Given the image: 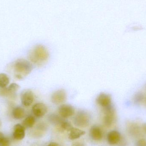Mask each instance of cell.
Masks as SVG:
<instances>
[{"label":"cell","mask_w":146,"mask_h":146,"mask_svg":"<svg viewBox=\"0 0 146 146\" xmlns=\"http://www.w3.org/2000/svg\"><path fill=\"white\" fill-rule=\"evenodd\" d=\"M1 120H0V127H1Z\"/></svg>","instance_id":"83f0119b"},{"label":"cell","mask_w":146,"mask_h":146,"mask_svg":"<svg viewBox=\"0 0 146 146\" xmlns=\"http://www.w3.org/2000/svg\"><path fill=\"white\" fill-rule=\"evenodd\" d=\"M90 133L91 137L94 140L100 141L103 138V132L98 126H93L90 129Z\"/></svg>","instance_id":"4fadbf2b"},{"label":"cell","mask_w":146,"mask_h":146,"mask_svg":"<svg viewBox=\"0 0 146 146\" xmlns=\"http://www.w3.org/2000/svg\"><path fill=\"white\" fill-rule=\"evenodd\" d=\"M60 126L63 130L69 131V132L71 131V129H72L73 127L71 123H70L69 122L65 121V120H64V121L61 123V124L60 125Z\"/></svg>","instance_id":"ffe728a7"},{"label":"cell","mask_w":146,"mask_h":146,"mask_svg":"<svg viewBox=\"0 0 146 146\" xmlns=\"http://www.w3.org/2000/svg\"><path fill=\"white\" fill-rule=\"evenodd\" d=\"M66 92L63 89L56 90L52 94L51 96V102L55 104H62L66 101Z\"/></svg>","instance_id":"5b68a950"},{"label":"cell","mask_w":146,"mask_h":146,"mask_svg":"<svg viewBox=\"0 0 146 146\" xmlns=\"http://www.w3.org/2000/svg\"><path fill=\"white\" fill-rule=\"evenodd\" d=\"M13 68L15 77L19 80H22L31 72L33 66L29 61L19 59L15 62Z\"/></svg>","instance_id":"7a4b0ae2"},{"label":"cell","mask_w":146,"mask_h":146,"mask_svg":"<svg viewBox=\"0 0 146 146\" xmlns=\"http://www.w3.org/2000/svg\"><path fill=\"white\" fill-rule=\"evenodd\" d=\"M46 146H60L57 143L55 142H51L50 144H49L48 145Z\"/></svg>","instance_id":"cb8c5ba5"},{"label":"cell","mask_w":146,"mask_h":146,"mask_svg":"<svg viewBox=\"0 0 146 146\" xmlns=\"http://www.w3.org/2000/svg\"><path fill=\"white\" fill-rule=\"evenodd\" d=\"M145 94L142 92H137L133 97V102L135 104H140L145 100Z\"/></svg>","instance_id":"ac0fdd59"},{"label":"cell","mask_w":146,"mask_h":146,"mask_svg":"<svg viewBox=\"0 0 146 146\" xmlns=\"http://www.w3.org/2000/svg\"><path fill=\"white\" fill-rule=\"evenodd\" d=\"M137 146H146V140L145 139H141L137 141Z\"/></svg>","instance_id":"7402d4cb"},{"label":"cell","mask_w":146,"mask_h":146,"mask_svg":"<svg viewBox=\"0 0 146 146\" xmlns=\"http://www.w3.org/2000/svg\"><path fill=\"white\" fill-rule=\"evenodd\" d=\"M33 113L37 117H43L48 111V108L43 103H38L35 104L32 108Z\"/></svg>","instance_id":"9c48e42d"},{"label":"cell","mask_w":146,"mask_h":146,"mask_svg":"<svg viewBox=\"0 0 146 146\" xmlns=\"http://www.w3.org/2000/svg\"><path fill=\"white\" fill-rule=\"evenodd\" d=\"M10 142L8 139L3 137L0 140V146H9Z\"/></svg>","instance_id":"44dd1931"},{"label":"cell","mask_w":146,"mask_h":146,"mask_svg":"<svg viewBox=\"0 0 146 146\" xmlns=\"http://www.w3.org/2000/svg\"><path fill=\"white\" fill-rule=\"evenodd\" d=\"M35 118L32 115L27 117L22 123L23 127L26 128H30L32 127L35 124Z\"/></svg>","instance_id":"e0dca14e"},{"label":"cell","mask_w":146,"mask_h":146,"mask_svg":"<svg viewBox=\"0 0 146 146\" xmlns=\"http://www.w3.org/2000/svg\"><path fill=\"white\" fill-rule=\"evenodd\" d=\"M104 112V122L107 127H110L114 123L115 117V110L112 104L103 108Z\"/></svg>","instance_id":"277c9868"},{"label":"cell","mask_w":146,"mask_h":146,"mask_svg":"<svg viewBox=\"0 0 146 146\" xmlns=\"http://www.w3.org/2000/svg\"><path fill=\"white\" fill-rule=\"evenodd\" d=\"M121 139V134L117 131H111L107 135L108 143L111 145H115L119 143Z\"/></svg>","instance_id":"7c38bea8"},{"label":"cell","mask_w":146,"mask_h":146,"mask_svg":"<svg viewBox=\"0 0 146 146\" xmlns=\"http://www.w3.org/2000/svg\"><path fill=\"white\" fill-rule=\"evenodd\" d=\"M72 146H85L84 144L80 142H76L72 144Z\"/></svg>","instance_id":"603a6c76"},{"label":"cell","mask_w":146,"mask_h":146,"mask_svg":"<svg viewBox=\"0 0 146 146\" xmlns=\"http://www.w3.org/2000/svg\"><path fill=\"white\" fill-rule=\"evenodd\" d=\"M25 129L23 125L17 124L15 125L13 132V137L17 140H21L25 138Z\"/></svg>","instance_id":"8fae6325"},{"label":"cell","mask_w":146,"mask_h":146,"mask_svg":"<svg viewBox=\"0 0 146 146\" xmlns=\"http://www.w3.org/2000/svg\"><path fill=\"white\" fill-rule=\"evenodd\" d=\"M91 118V116L88 112L85 110H80L75 117L74 123L77 127H85L89 125Z\"/></svg>","instance_id":"3957f363"},{"label":"cell","mask_w":146,"mask_h":146,"mask_svg":"<svg viewBox=\"0 0 146 146\" xmlns=\"http://www.w3.org/2000/svg\"><path fill=\"white\" fill-rule=\"evenodd\" d=\"M9 82V79L7 75L4 73L0 74V88L7 87Z\"/></svg>","instance_id":"d6986e66"},{"label":"cell","mask_w":146,"mask_h":146,"mask_svg":"<svg viewBox=\"0 0 146 146\" xmlns=\"http://www.w3.org/2000/svg\"><path fill=\"white\" fill-rule=\"evenodd\" d=\"M145 103H146V98H145Z\"/></svg>","instance_id":"f1b7e54d"},{"label":"cell","mask_w":146,"mask_h":146,"mask_svg":"<svg viewBox=\"0 0 146 146\" xmlns=\"http://www.w3.org/2000/svg\"><path fill=\"white\" fill-rule=\"evenodd\" d=\"M4 137V135H3V134L0 132V140H1V139H2V138H3Z\"/></svg>","instance_id":"484cf974"},{"label":"cell","mask_w":146,"mask_h":146,"mask_svg":"<svg viewBox=\"0 0 146 146\" xmlns=\"http://www.w3.org/2000/svg\"><path fill=\"white\" fill-rule=\"evenodd\" d=\"M97 104L103 108L108 107L111 105V98L110 94L105 93H101L96 98Z\"/></svg>","instance_id":"ba28073f"},{"label":"cell","mask_w":146,"mask_h":146,"mask_svg":"<svg viewBox=\"0 0 146 146\" xmlns=\"http://www.w3.org/2000/svg\"><path fill=\"white\" fill-rule=\"evenodd\" d=\"M145 90L146 92V83L145 84Z\"/></svg>","instance_id":"4316f807"},{"label":"cell","mask_w":146,"mask_h":146,"mask_svg":"<svg viewBox=\"0 0 146 146\" xmlns=\"http://www.w3.org/2000/svg\"><path fill=\"white\" fill-rule=\"evenodd\" d=\"M86 132L76 128L73 127L70 131L69 139L71 140H75L79 139L82 135H84Z\"/></svg>","instance_id":"5bb4252c"},{"label":"cell","mask_w":146,"mask_h":146,"mask_svg":"<svg viewBox=\"0 0 146 146\" xmlns=\"http://www.w3.org/2000/svg\"><path fill=\"white\" fill-rule=\"evenodd\" d=\"M49 56V52L45 46L37 44L30 51L29 59L31 63L40 66L47 62Z\"/></svg>","instance_id":"6da1fadb"},{"label":"cell","mask_w":146,"mask_h":146,"mask_svg":"<svg viewBox=\"0 0 146 146\" xmlns=\"http://www.w3.org/2000/svg\"><path fill=\"white\" fill-rule=\"evenodd\" d=\"M12 114L15 119H21L25 116V110L22 107L17 106L13 110Z\"/></svg>","instance_id":"9a60e30c"},{"label":"cell","mask_w":146,"mask_h":146,"mask_svg":"<svg viewBox=\"0 0 146 146\" xmlns=\"http://www.w3.org/2000/svg\"><path fill=\"white\" fill-rule=\"evenodd\" d=\"M49 121L54 124L58 125L60 126L62 122L64 121L63 118L60 115H57L55 114H51L49 115Z\"/></svg>","instance_id":"2e32d148"},{"label":"cell","mask_w":146,"mask_h":146,"mask_svg":"<svg viewBox=\"0 0 146 146\" xmlns=\"http://www.w3.org/2000/svg\"><path fill=\"white\" fill-rule=\"evenodd\" d=\"M20 86L15 83H13L10 84L8 87L1 88L0 94L2 96L14 97L16 92L19 89Z\"/></svg>","instance_id":"30bf717a"},{"label":"cell","mask_w":146,"mask_h":146,"mask_svg":"<svg viewBox=\"0 0 146 146\" xmlns=\"http://www.w3.org/2000/svg\"><path fill=\"white\" fill-rule=\"evenodd\" d=\"M59 115L63 118H68L75 113L74 108L69 104L61 105L58 109Z\"/></svg>","instance_id":"52a82bcc"},{"label":"cell","mask_w":146,"mask_h":146,"mask_svg":"<svg viewBox=\"0 0 146 146\" xmlns=\"http://www.w3.org/2000/svg\"><path fill=\"white\" fill-rule=\"evenodd\" d=\"M21 100L24 106L28 107L33 103L34 95L31 90L27 89L22 91L21 94Z\"/></svg>","instance_id":"8992f818"},{"label":"cell","mask_w":146,"mask_h":146,"mask_svg":"<svg viewBox=\"0 0 146 146\" xmlns=\"http://www.w3.org/2000/svg\"><path fill=\"white\" fill-rule=\"evenodd\" d=\"M143 129L144 130V132L146 133V123L143 124Z\"/></svg>","instance_id":"d4e9b609"}]
</instances>
